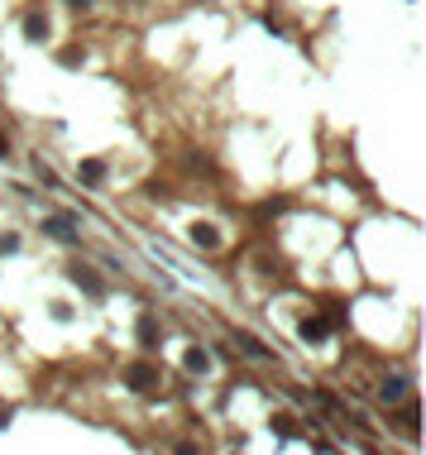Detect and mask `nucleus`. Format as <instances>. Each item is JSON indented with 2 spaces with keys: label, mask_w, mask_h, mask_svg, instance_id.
<instances>
[{
  "label": "nucleus",
  "mask_w": 426,
  "mask_h": 455,
  "mask_svg": "<svg viewBox=\"0 0 426 455\" xmlns=\"http://www.w3.org/2000/svg\"><path fill=\"white\" fill-rule=\"evenodd\" d=\"M125 383H130L134 393H159L163 369L154 364V360H130V364H125Z\"/></svg>",
  "instance_id": "obj_1"
},
{
  "label": "nucleus",
  "mask_w": 426,
  "mask_h": 455,
  "mask_svg": "<svg viewBox=\"0 0 426 455\" xmlns=\"http://www.w3.org/2000/svg\"><path fill=\"white\" fill-rule=\"evenodd\" d=\"M48 240H58V244H72L77 249L81 244V235H77V216H67V211H58V216H44V225H39Z\"/></svg>",
  "instance_id": "obj_2"
},
{
  "label": "nucleus",
  "mask_w": 426,
  "mask_h": 455,
  "mask_svg": "<svg viewBox=\"0 0 426 455\" xmlns=\"http://www.w3.org/2000/svg\"><path fill=\"white\" fill-rule=\"evenodd\" d=\"M230 341H235V350H240V355H249V360H259V364H278V350L264 345L254 331H244V326H240V331H230Z\"/></svg>",
  "instance_id": "obj_3"
},
{
  "label": "nucleus",
  "mask_w": 426,
  "mask_h": 455,
  "mask_svg": "<svg viewBox=\"0 0 426 455\" xmlns=\"http://www.w3.org/2000/svg\"><path fill=\"white\" fill-rule=\"evenodd\" d=\"M402 398H412V388H407V378L402 374H393V378L378 383V402H383V407H398Z\"/></svg>",
  "instance_id": "obj_4"
},
{
  "label": "nucleus",
  "mask_w": 426,
  "mask_h": 455,
  "mask_svg": "<svg viewBox=\"0 0 426 455\" xmlns=\"http://www.w3.org/2000/svg\"><path fill=\"white\" fill-rule=\"evenodd\" d=\"M187 240L201 244V249H220V230H215L211 220H192V225H187Z\"/></svg>",
  "instance_id": "obj_5"
},
{
  "label": "nucleus",
  "mask_w": 426,
  "mask_h": 455,
  "mask_svg": "<svg viewBox=\"0 0 426 455\" xmlns=\"http://www.w3.org/2000/svg\"><path fill=\"white\" fill-rule=\"evenodd\" d=\"M67 278H72V283H77L86 297H101V293H106V283H101V278H96L86 264H72V268H67Z\"/></svg>",
  "instance_id": "obj_6"
},
{
  "label": "nucleus",
  "mask_w": 426,
  "mask_h": 455,
  "mask_svg": "<svg viewBox=\"0 0 426 455\" xmlns=\"http://www.w3.org/2000/svg\"><path fill=\"white\" fill-rule=\"evenodd\" d=\"M297 336H302L307 345H317V341H326V336H331V317H302V326H297Z\"/></svg>",
  "instance_id": "obj_7"
},
{
  "label": "nucleus",
  "mask_w": 426,
  "mask_h": 455,
  "mask_svg": "<svg viewBox=\"0 0 426 455\" xmlns=\"http://www.w3.org/2000/svg\"><path fill=\"white\" fill-rule=\"evenodd\" d=\"M159 341H163V331H159V322H154V312H144V317H139V345H144V355H154Z\"/></svg>",
  "instance_id": "obj_8"
},
{
  "label": "nucleus",
  "mask_w": 426,
  "mask_h": 455,
  "mask_svg": "<svg viewBox=\"0 0 426 455\" xmlns=\"http://www.w3.org/2000/svg\"><path fill=\"white\" fill-rule=\"evenodd\" d=\"M25 39H34V44H44L48 39V15L34 5V10H25Z\"/></svg>",
  "instance_id": "obj_9"
},
{
  "label": "nucleus",
  "mask_w": 426,
  "mask_h": 455,
  "mask_svg": "<svg viewBox=\"0 0 426 455\" xmlns=\"http://www.w3.org/2000/svg\"><path fill=\"white\" fill-rule=\"evenodd\" d=\"M77 183H81V187H101V183H106V163H101V159H81Z\"/></svg>",
  "instance_id": "obj_10"
},
{
  "label": "nucleus",
  "mask_w": 426,
  "mask_h": 455,
  "mask_svg": "<svg viewBox=\"0 0 426 455\" xmlns=\"http://www.w3.org/2000/svg\"><path fill=\"white\" fill-rule=\"evenodd\" d=\"M182 369H187V374H206V369H211V355H206L201 345H192L182 355Z\"/></svg>",
  "instance_id": "obj_11"
},
{
  "label": "nucleus",
  "mask_w": 426,
  "mask_h": 455,
  "mask_svg": "<svg viewBox=\"0 0 426 455\" xmlns=\"http://www.w3.org/2000/svg\"><path fill=\"white\" fill-rule=\"evenodd\" d=\"M398 422H402L407 436H417V402H412V398H402V417H398Z\"/></svg>",
  "instance_id": "obj_12"
},
{
  "label": "nucleus",
  "mask_w": 426,
  "mask_h": 455,
  "mask_svg": "<svg viewBox=\"0 0 426 455\" xmlns=\"http://www.w3.org/2000/svg\"><path fill=\"white\" fill-rule=\"evenodd\" d=\"M34 178H39V183H44V187H48V192L58 187V173H53V168H48V163H44V159H34Z\"/></svg>",
  "instance_id": "obj_13"
},
{
  "label": "nucleus",
  "mask_w": 426,
  "mask_h": 455,
  "mask_svg": "<svg viewBox=\"0 0 426 455\" xmlns=\"http://www.w3.org/2000/svg\"><path fill=\"white\" fill-rule=\"evenodd\" d=\"M187 168H192V173H201V178H211V173H215L206 154H192V159H187Z\"/></svg>",
  "instance_id": "obj_14"
},
{
  "label": "nucleus",
  "mask_w": 426,
  "mask_h": 455,
  "mask_svg": "<svg viewBox=\"0 0 426 455\" xmlns=\"http://www.w3.org/2000/svg\"><path fill=\"white\" fill-rule=\"evenodd\" d=\"M273 422H278V431H283V436H297V417H288V412H283V417H273Z\"/></svg>",
  "instance_id": "obj_15"
},
{
  "label": "nucleus",
  "mask_w": 426,
  "mask_h": 455,
  "mask_svg": "<svg viewBox=\"0 0 426 455\" xmlns=\"http://www.w3.org/2000/svg\"><path fill=\"white\" fill-rule=\"evenodd\" d=\"M0 254H20V235H0Z\"/></svg>",
  "instance_id": "obj_16"
},
{
  "label": "nucleus",
  "mask_w": 426,
  "mask_h": 455,
  "mask_svg": "<svg viewBox=\"0 0 426 455\" xmlns=\"http://www.w3.org/2000/svg\"><path fill=\"white\" fill-rule=\"evenodd\" d=\"M62 5H67V10H91L96 0H62Z\"/></svg>",
  "instance_id": "obj_17"
},
{
  "label": "nucleus",
  "mask_w": 426,
  "mask_h": 455,
  "mask_svg": "<svg viewBox=\"0 0 426 455\" xmlns=\"http://www.w3.org/2000/svg\"><path fill=\"white\" fill-rule=\"evenodd\" d=\"M0 159H10V139L5 134H0Z\"/></svg>",
  "instance_id": "obj_18"
}]
</instances>
